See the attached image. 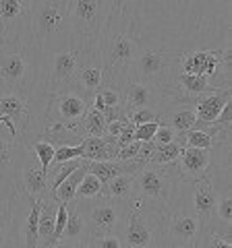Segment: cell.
<instances>
[{
  "mask_svg": "<svg viewBox=\"0 0 232 248\" xmlns=\"http://www.w3.org/2000/svg\"><path fill=\"white\" fill-rule=\"evenodd\" d=\"M75 203L83 213L89 240L114 236L116 228H118V223L122 219V213H125V207H127V203H118V201H112L104 195L89 199V201L75 199Z\"/></svg>",
  "mask_w": 232,
  "mask_h": 248,
  "instance_id": "obj_10",
  "label": "cell"
},
{
  "mask_svg": "<svg viewBox=\"0 0 232 248\" xmlns=\"http://www.w3.org/2000/svg\"><path fill=\"white\" fill-rule=\"evenodd\" d=\"M139 147H141V143H129L127 147H122V149L118 151V155H116V159L118 161H137V153H139Z\"/></svg>",
  "mask_w": 232,
  "mask_h": 248,
  "instance_id": "obj_40",
  "label": "cell"
},
{
  "mask_svg": "<svg viewBox=\"0 0 232 248\" xmlns=\"http://www.w3.org/2000/svg\"><path fill=\"white\" fill-rule=\"evenodd\" d=\"M112 0H68V46L79 64H99V44Z\"/></svg>",
  "mask_w": 232,
  "mask_h": 248,
  "instance_id": "obj_3",
  "label": "cell"
},
{
  "mask_svg": "<svg viewBox=\"0 0 232 248\" xmlns=\"http://www.w3.org/2000/svg\"><path fill=\"white\" fill-rule=\"evenodd\" d=\"M215 203H218V190L214 188L210 178L189 184V207L201 226H207L215 219Z\"/></svg>",
  "mask_w": 232,
  "mask_h": 248,
  "instance_id": "obj_15",
  "label": "cell"
},
{
  "mask_svg": "<svg viewBox=\"0 0 232 248\" xmlns=\"http://www.w3.org/2000/svg\"><path fill=\"white\" fill-rule=\"evenodd\" d=\"M129 124V120H114L108 124V130H106V135L108 137H114V139H118V135L122 133V128H125Z\"/></svg>",
  "mask_w": 232,
  "mask_h": 248,
  "instance_id": "obj_44",
  "label": "cell"
},
{
  "mask_svg": "<svg viewBox=\"0 0 232 248\" xmlns=\"http://www.w3.org/2000/svg\"><path fill=\"white\" fill-rule=\"evenodd\" d=\"M52 248H65V246H60V244H58V246H52Z\"/></svg>",
  "mask_w": 232,
  "mask_h": 248,
  "instance_id": "obj_48",
  "label": "cell"
},
{
  "mask_svg": "<svg viewBox=\"0 0 232 248\" xmlns=\"http://www.w3.org/2000/svg\"><path fill=\"white\" fill-rule=\"evenodd\" d=\"M145 164L141 161H98V164H89V174H94L102 186L106 182H110L112 178L122 176V174H137Z\"/></svg>",
  "mask_w": 232,
  "mask_h": 248,
  "instance_id": "obj_22",
  "label": "cell"
},
{
  "mask_svg": "<svg viewBox=\"0 0 232 248\" xmlns=\"http://www.w3.org/2000/svg\"><path fill=\"white\" fill-rule=\"evenodd\" d=\"M133 176L135 174H122L112 178L110 182L104 184L102 195L112 201H118V203H129L133 197Z\"/></svg>",
  "mask_w": 232,
  "mask_h": 248,
  "instance_id": "obj_27",
  "label": "cell"
},
{
  "mask_svg": "<svg viewBox=\"0 0 232 248\" xmlns=\"http://www.w3.org/2000/svg\"><path fill=\"white\" fill-rule=\"evenodd\" d=\"M179 174L176 164L172 166H153L145 164L133 176V201L145 207L164 211L166 215L172 211L179 195Z\"/></svg>",
  "mask_w": 232,
  "mask_h": 248,
  "instance_id": "obj_6",
  "label": "cell"
},
{
  "mask_svg": "<svg viewBox=\"0 0 232 248\" xmlns=\"http://www.w3.org/2000/svg\"><path fill=\"white\" fill-rule=\"evenodd\" d=\"M148 248H170V246L166 244V238L162 236V238H158V240H156V242H151Z\"/></svg>",
  "mask_w": 232,
  "mask_h": 248,
  "instance_id": "obj_45",
  "label": "cell"
},
{
  "mask_svg": "<svg viewBox=\"0 0 232 248\" xmlns=\"http://www.w3.org/2000/svg\"><path fill=\"white\" fill-rule=\"evenodd\" d=\"M228 102H232V89H224V91H215L212 95L203 97L199 104H195V116L197 122H215V118L220 116L222 108Z\"/></svg>",
  "mask_w": 232,
  "mask_h": 248,
  "instance_id": "obj_23",
  "label": "cell"
},
{
  "mask_svg": "<svg viewBox=\"0 0 232 248\" xmlns=\"http://www.w3.org/2000/svg\"><path fill=\"white\" fill-rule=\"evenodd\" d=\"M27 155V147L17 139L9 135L2 124H0V170H9V172H21L23 159Z\"/></svg>",
  "mask_w": 232,
  "mask_h": 248,
  "instance_id": "obj_18",
  "label": "cell"
},
{
  "mask_svg": "<svg viewBox=\"0 0 232 248\" xmlns=\"http://www.w3.org/2000/svg\"><path fill=\"white\" fill-rule=\"evenodd\" d=\"M91 242H96L98 248H122L120 240L116 236H104V238H98V240H91Z\"/></svg>",
  "mask_w": 232,
  "mask_h": 248,
  "instance_id": "obj_43",
  "label": "cell"
},
{
  "mask_svg": "<svg viewBox=\"0 0 232 248\" xmlns=\"http://www.w3.org/2000/svg\"><path fill=\"white\" fill-rule=\"evenodd\" d=\"M87 172H89V161H83V164L77 168L75 172L56 188V192H54V201H56V203H63V205H68L71 201H75L77 188H79L83 176L87 174Z\"/></svg>",
  "mask_w": 232,
  "mask_h": 248,
  "instance_id": "obj_26",
  "label": "cell"
},
{
  "mask_svg": "<svg viewBox=\"0 0 232 248\" xmlns=\"http://www.w3.org/2000/svg\"><path fill=\"white\" fill-rule=\"evenodd\" d=\"M0 23L9 44L32 40V0H0Z\"/></svg>",
  "mask_w": 232,
  "mask_h": 248,
  "instance_id": "obj_13",
  "label": "cell"
},
{
  "mask_svg": "<svg viewBox=\"0 0 232 248\" xmlns=\"http://www.w3.org/2000/svg\"><path fill=\"white\" fill-rule=\"evenodd\" d=\"M182 149L184 147L179 141L176 143H166V145H156L149 164H153V166H172V164L179 161Z\"/></svg>",
  "mask_w": 232,
  "mask_h": 248,
  "instance_id": "obj_31",
  "label": "cell"
},
{
  "mask_svg": "<svg viewBox=\"0 0 232 248\" xmlns=\"http://www.w3.org/2000/svg\"><path fill=\"white\" fill-rule=\"evenodd\" d=\"M77 83L79 87L89 93V95H96V91L102 87V66L99 64H79V71H77Z\"/></svg>",
  "mask_w": 232,
  "mask_h": 248,
  "instance_id": "obj_29",
  "label": "cell"
},
{
  "mask_svg": "<svg viewBox=\"0 0 232 248\" xmlns=\"http://www.w3.org/2000/svg\"><path fill=\"white\" fill-rule=\"evenodd\" d=\"M83 164V159H73V161H65V164H58V166H50L46 176H48V190H50V197H54V192L60 184H63L68 176H71L77 168Z\"/></svg>",
  "mask_w": 232,
  "mask_h": 248,
  "instance_id": "obj_30",
  "label": "cell"
},
{
  "mask_svg": "<svg viewBox=\"0 0 232 248\" xmlns=\"http://www.w3.org/2000/svg\"><path fill=\"white\" fill-rule=\"evenodd\" d=\"M127 120L131 124H135V126H139V124H149V122L162 124V114L156 112V110H148V108H145V110H137L133 114H129Z\"/></svg>",
  "mask_w": 232,
  "mask_h": 248,
  "instance_id": "obj_37",
  "label": "cell"
},
{
  "mask_svg": "<svg viewBox=\"0 0 232 248\" xmlns=\"http://www.w3.org/2000/svg\"><path fill=\"white\" fill-rule=\"evenodd\" d=\"M32 203L21 188L19 174L0 170V248H23V228Z\"/></svg>",
  "mask_w": 232,
  "mask_h": 248,
  "instance_id": "obj_5",
  "label": "cell"
},
{
  "mask_svg": "<svg viewBox=\"0 0 232 248\" xmlns=\"http://www.w3.org/2000/svg\"><path fill=\"white\" fill-rule=\"evenodd\" d=\"M94 108V95L85 93L83 89L66 91L60 95L48 97L46 102V124H66V126H75L79 124L87 112Z\"/></svg>",
  "mask_w": 232,
  "mask_h": 248,
  "instance_id": "obj_12",
  "label": "cell"
},
{
  "mask_svg": "<svg viewBox=\"0 0 232 248\" xmlns=\"http://www.w3.org/2000/svg\"><path fill=\"white\" fill-rule=\"evenodd\" d=\"M197 116H195V108L191 106H176V108H170L168 112L162 114V124H166L179 135L189 133L195 124Z\"/></svg>",
  "mask_w": 232,
  "mask_h": 248,
  "instance_id": "obj_25",
  "label": "cell"
},
{
  "mask_svg": "<svg viewBox=\"0 0 232 248\" xmlns=\"http://www.w3.org/2000/svg\"><path fill=\"white\" fill-rule=\"evenodd\" d=\"M29 151H32L37 157V161H40V166H42L44 172H48V168H50L52 159H54V151H56V147L50 145V143H46V141H37V143H33L32 147H29Z\"/></svg>",
  "mask_w": 232,
  "mask_h": 248,
  "instance_id": "obj_34",
  "label": "cell"
},
{
  "mask_svg": "<svg viewBox=\"0 0 232 248\" xmlns=\"http://www.w3.org/2000/svg\"><path fill=\"white\" fill-rule=\"evenodd\" d=\"M179 248H193V246H179Z\"/></svg>",
  "mask_w": 232,
  "mask_h": 248,
  "instance_id": "obj_49",
  "label": "cell"
},
{
  "mask_svg": "<svg viewBox=\"0 0 232 248\" xmlns=\"http://www.w3.org/2000/svg\"><path fill=\"white\" fill-rule=\"evenodd\" d=\"M106 130H108L106 118L98 110L91 108L87 116H85L79 122V126H77V135H79L81 141H85V139H91V137H106Z\"/></svg>",
  "mask_w": 232,
  "mask_h": 248,
  "instance_id": "obj_28",
  "label": "cell"
},
{
  "mask_svg": "<svg viewBox=\"0 0 232 248\" xmlns=\"http://www.w3.org/2000/svg\"><path fill=\"white\" fill-rule=\"evenodd\" d=\"M215 219L232 226V190H220L215 203Z\"/></svg>",
  "mask_w": 232,
  "mask_h": 248,
  "instance_id": "obj_33",
  "label": "cell"
},
{
  "mask_svg": "<svg viewBox=\"0 0 232 248\" xmlns=\"http://www.w3.org/2000/svg\"><path fill=\"white\" fill-rule=\"evenodd\" d=\"M83 147V161L89 164H98V161H114L118 155L120 147H118V139L114 137H91L85 139L81 143Z\"/></svg>",
  "mask_w": 232,
  "mask_h": 248,
  "instance_id": "obj_19",
  "label": "cell"
},
{
  "mask_svg": "<svg viewBox=\"0 0 232 248\" xmlns=\"http://www.w3.org/2000/svg\"><path fill=\"white\" fill-rule=\"evenodd\" d=\"M156 110L160 114L166 112V99L162 95L160 87L139 81H129L122 87V112L125 116L133 114L137 110Z\"/></svg>",
  "mask_w": 232,
  "mask_h": 248,
  "instance_id": "obj_14",
  "label": "cell"
},
{
  "mask_svg": "<svg viewBox=\"0 0 232 248\" xmlns=\"http://www.w3.org/2000/svg\"><path fill=\"white\" fill-rule=\"evenodd\" d=\"M174 58L162 79L170 75H187L205 79L215 91L232 89V44L214 46L201 37L197 46L174 48Z\"/></svg>",
  "mask_w": 232,
  "mask_h": 248,
  "instance_id": "obj_2",
  "label": "cell"
},
{
  "mask_svg": "<svg viewBox=\"0 0 232 248\" xmlns=\"http://www.w3.org/2000/svg\"><path fill=\"white\" fill-rule=\"evenodd\" d=\"M66 217H68L66 205L58 203V207H56V221H54V234H52V244H50V248H52V246H58L60 236H63L65 226H66Z\"/></svg>",
  "mask_w": 232,
  "mask_h": 248,
  "instance_id": "obj_38",
  "label": "cell"
},
{
  "mask_svg": "<svg viewBox=\"0 0 232 248\" xmlns=\"http://www.w3.org/2000/svg\"><path fill=\"white\" fill-rule=\"evenodd\" d=\"M56 207L58 203L54 197L44 199L40 203V221H37V248H50L54 221H56Z\"/></svg>",
  "mask_w": 232,
  "mask_h": 248,
  "instance_id": "obj_24",
  "label": "cell"
},
{
  "mask_svg": "<svg viewBox=\"0 0 232 248\" xmlns=\"http://www.w3.org/2000/svg\"><path fill=\"white\" fill-rule=\"evenodd\" d=\"M133 133H135V124H127L125 128H122V133L118 135V147L122 149V147H127L129 143H133Z\"/></svg>",
  "mask_w": 232,
  "mask_h": 248,
  "instance_id": "obj_42",
  "label": "cell"
},
{
  "mask_svg": "<svg viewBox=\"0 0 232 248\" xmlns=\"http://www.w3.org/2000/svg\"><path fill=\"white\" fill-rule=\"evenodd\" d=\"M153 149H156V143H153V141L141 143V147H139V153H137V161H141V164H149V159L153 155Z\"/></svg>",
  "mask_w": 232,
  "mask_h": 248,
  "instance_id": "obj_41",
  "label": "cell"
},
{
  "mask_svg": "<svg viewBox=\"0 0 232 248\" xmlns=\"http://www.w3.org/2000/svg\"><path fill=\"white\" fill-rule=\"evenodd\" d=\"M139 31L141 19L137 2L112 0V11L99 44L102 85L122 91V87L131 81V71L139 50Z\"/></svg>",
  "mask_w": 232,
  "mask_h": 248,
  "instance_id": "obj_1",
  "label": "cell"
},
{
  "mask_svg": "<svg viewBox=\"0 0 232 248\" xmlns=\"http://www.w3.org/2000/svg\"><path fill=\"white\" fill-rule=\"evenodd\" d=\"M166 213L158 209L145 207L131 199L122 219L116 228V238L120 240L122 248H148L151 242L164 236Z\"/></svg>",
  "mask_w": 232,
  "mask_h": 248,
  "instance_id": "obj_8",
  "label": "cell"
},
{
  "mask_svg": "<svg viewBox=\"0 0 232 248\" xmlns=\"http://www.w3.org/2000/svg\"><path fill=\"white\" fill-rule=\"evenodd\" d=\"M172 58H174V50L170 48V44L166 42L151 44L143 40L141 31H139V50L133 62V71H131V81L148 83L158 87Z\"/></svg>",
  "mask_w": 232,
  "mask_h": 248,
  "instance_id": "obj_11",
  "label": "cell"
},
{
  "mask_svg": "<svg viewBox=\"0 0 232 248\" xmlns=\"http://www.w3.org/2000/svg\"><path fill=\"white\" fill-rule=\"evenodd\" d=\"M19 182H21V188L29 201H44L50 197L48 176H46L40 161H37V157L29 149H27L25 159H23V166L19 172Z\"/></svg>",
  "mask_w": 232,
  "mask_h": 248,
  "instance_id": "obj_17",
  "label": "cell"
},
{
  "mask_svg": "<svg viewBox=\"0 0 232 248\" xmlns=\"http://www.w3.org/2000/svg\"><path fill=\"white\" fill-rule=\"evenodd\" d=\"M184 147H193V149H212L214 139L203 133V130L191 128L189 133H184Z\"/></svg>",
  "mask_w": 232,
  "mask_h": 248,
  "instance_id": "obj_35",
  "label": "cell"
},
{
  "mask_svg": "<svg viewBox=\"0 0 232 248\" xmlns=\"http://www.w3.org/2000/svg\"><path fill=\"white\" fill-rule=\"evenodd\" d=\"M66 226L65 232L60 236V246H73V244H81V242H87L89 234H87V226H85V219H83V213L81 209L77 207L75 201L66 205Z\"/></svg>",
  "mask_w": 232,
  "mask_h": 248,
  "instance_id": "obj_21",
  "label": "cell"
},
{
  "mask_svg": "<svg viewBox=\"0 0 232 248\" xmlns=\"http://www.w3.org/2000/svg\"><path fill=\"white\" fill-rule=\"evenodd\" d=\"M77 71H79V56L71 46H63L50 54H44L42 95L54 97L66 91L81 89L77 83Z\"/></svg>",
  "mask_w": 232,
  "mask_h": 248,
  "instance_id": "obj_9",
  "label": "cell"
},
{
  "mask_svg": "<svg viewBox=\"0 0 232 248\" xmlns=\"http://www.w3.org/2000/svg\"><path fill=\"white\" fill-rule=\"evenodd\" d=\"M65 248H98V246H96V242H91V240H87V242L73 244V246H65Z\"/></svg>",
  "mask_w": 232,
  "mask_h": 248,
  "instance_id": "obj_46",
  "label": "cell"
},
{
  "mask_svg": "<svg viewBox=\"0 0 232 248\" xmlns=\"http://www.w3.org/2000/svg\"><path fill=\"white\" fill-rule=\"evenodd\" d=\"M102 182L98 180V178L94 176V174H85L83 176V180H81V184H79V188H77V195H75V199L77 201H89V199H96V197H99L102 195Z\"/></svg>",
  "mask_w": 232,
  "mask_h": 248,
  "instance_id": "obj_32",
  "label": "cell"
},
{
  "mask_svg": "<svg viewBox=\"0 0 232 248\" xmlns=\"http://www.w3.org/2000/svg\"><path fill=\"white\" fill-rule=\"evenodd\" d=\"M4 44H9V35H6V29L4 25L0 23V46H4Z\"/></svg>",
  "mask_w": 232,
  "mask_h": 248,
  "instance_id": "obj_47",
  "label": "cell"
},
{
  "mask_svg": "<svg viewBox=\"0 0 232 248\" xmlns=\"http://www.w3.org/2000/svg\"><path fill=\"white\" fill-rule=\"evenodd\" d=\"M83 157V147L77 145V147H68V145H63V147H56L54 151V159L50 166H58V164H65V161H73V159H81Z\"/></svg>",
  "mask_w": 232,
  "mask_h": 248,
  "instance_id": "obj_36",
  "label": "cell"
},
{
  "mask_svg": "<svg viewBox=\"0 0 232 248\" xmlns=\"http://www.w3.org/2000/svg\"><path fill=\"white\" fill-rule=\"evenodd\" d=\"M160 124L158 122H149V124H139V126H135V133H133V141L137 143H148L153 139V135H156Z\"/></svg>",
  "mask_w": 232,
  "mask_h": 248,
  "instance_id": "obj_39",
  "label": "cell"
},
{
  "mask_svg": "<svg viewBox=\"0 0 232 248\" xmlns=\"http://www.w3.org/2000/svg\"><path fill=\"white\" fill-rule=\"evenodd\" d=\"M32 42L40 52L68 46V0H32Z\"/></svg>",
  "mask_w": 232,
  "mask_h": 248,
  "instance_id": "obj_7",
  "label": "cell"
},
{
  "mask_svg": "<svg viewBox=\"0 0 232 248\" xmlns=\"http://www.w3.org/2000/svg\"><path fill=\"white\" fill-rule=\"evenodd\" d=\"M193 248H232V226H226L220 219L201 226Z\"/></svg>",
  "mask_w": 232,
  "mask_h": 248,
  "instance_id": "obj_20",
  "label": "cell"
},
{
  "mask_svg": "<svg viewBox=\"0 0 232 248\" xmlns=\"http://www.w3.org/2000/svg\"><path fill=\"white\" fill-rule=\"evenodd\" d=\"M44 56L32 40L0 46V91L42 93Z\"/></svg>",
  "mask_w": 232,
  "mask_h": 248,
  "instance_id": "obj_4",
  "label": "cell"
},
{
  "mask_svg": "<svg viewBox=\"0 0 232 248\" xmlns=\"http://www.w3.org/2000/svg\"><path fill=\"white\" fill-rule=\"evenodd\" d=\"M214 153L212 149H193V147H184L181 151V157L176 161V174L182 182H197L207 178L212 170Z\"/></svg>",
  "mask_w": 232,
  "mask_h": 248,
  "instance_id": "obj_16",
  "label": "cell"
}]
</instances>
